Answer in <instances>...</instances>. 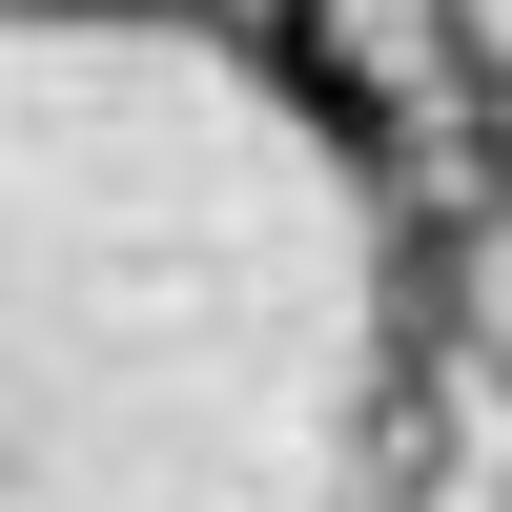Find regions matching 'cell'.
<instances>
[{
  "mask_svg": "<svg viewBox=\"0 0 512 512\" xmlns=\"http://www.w3.org/2000/svg\"><path fill=\"white\" fill-rule=\"evenodd\" d=\"M431 369L512 410V185H431Z\"/></svg>",
  "mask_w": 512,
  "mask_h": 512,
  "instance_id": "3957f363",
  "label": "cell"
},
{
  "mask_svg": "<svg viewBox=\"0 0 512 512\" xmlns=\"http://www.w3.org/2000/svg\"><path fill=\"white\" fill-rule=\"evenodd\" d=\"M431 185L267 0H0V512H390Z\"/></svg>",
  "mask_w": 512,
  "mask_h": 512,
  "instance_id": "6da1fadb",
  "label": "cell"
},
{
  "mask_svg": "<svg viewBox=\"0 0 512 512\" xmlns=\"http://www.w3.org/2000/svg\"><path fill=\"white\" fill-rule=\"evenodd\" d=\"M390 185H512V0H267Z\"/></svg>",
  "mask_w": 512,
  "mask_h": 512,
  "instance_id": "7a4b0ae2",
  "label": "cell"
}]
</instances>
